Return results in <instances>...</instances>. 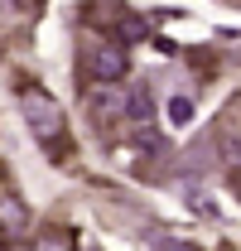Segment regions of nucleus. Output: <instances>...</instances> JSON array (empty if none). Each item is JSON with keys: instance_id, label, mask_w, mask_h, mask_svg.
I'll use <instances>...</instances> for the list:
<instances>
[{"instance_id": "f257e3e1", "label": "nucleus", "mask_w": 241, "mask_h": 251, "mask_svg": "<svg viewBox=\"0 0 241 251\" xmlns=\"http://www.w3.org/2000/svg\"><path fill=\"white\" fill-rule=\"evenodd\" d=\"M20 111H24V126L34 130V140H39L48 155H58V159L72 155V140H68V116H63V106L44 92V87L24 82V92H20Z\"/></svg>"}, {"instance_id": "f03ea898", "label": "nucleus", "mask_w": 241, "mask_h": 251, "mask_svg": "<svg viewBox=\"0 0 241 251\" xmlns=\"http://www.w3.org/2000/svg\"><path fill=\"white\" fill-rule=\"evenodd\" d=\"M87 68H92V77L96 82H120L125 73H130V53H125V44H96L87 53Z\"/></svg>"}, {"instance_id": "7ed1b4c3", "label": "nucleus", "mask_w": 241, "mask_h": 251, "mask_svg": "<svg viewBox=\"0 0 241 251\" xmlns=\"http://www.w3.org/2000/svg\"><path fill=\"white\" fill-rule=\"evenodd\" d=\"M120 106H125V87H116V82H101V87H92V97H87V111L101 126H120Z\"/></svg>"}, {"instance_id": "20e7f679", "label": "nucleus", "mask_w": 241, "mask_h": 251, "mask_svg": "<svg viewBox=\"0 0 241 251\" xmlns=\"http://www.w3.org/2000/svg\"><path fill=\"white\" fill-rule=\"evenodd\" d=\"M29 232V208L20 203V198H0V242L10 247V242H20Z\"/></svg>"}, {"instance_id": "39448f33", "label": "nucleus", "mask_w": 241, "mask_h": 251, "mask_svg": "<svg viewBox=\"0 0 241 251\" xmlns=\"http://www.w3.org/2000/svg\"><path fill=\"white\" fill-rule=\"evenodd\" d=\"M77 242H72V227H48V232H39V242H34V251H72Z\"/></svg>"}, {"instance_id": "423d86ee", "label": "nucleus", "mask_w": 241, "mask_h": 251, "mask_svg": "<svg viewBox=\"0 0 241 251\" xmlns=\"http://www.w3.org/2000/svg\"><path fill=\"white\" fill-rule=\"evenodd\" d=\"M120 39H125V44H140V39H150V25H145L140 15H125V20H120Z\"/></svg>"}, {"instance_id": "0eeeda50", "label": "nucleus", "mask_w": 241, "mask_h": 251, "mask_svg": "<svg viewBox=\"0 0 241 251\" xmlns=\"http://www.w3.org/2000/svg\"><path fill=\"white\" fill-rule=\"evenodd\" d=\"M150 247L154 251H198V247H183V237H169V232H159V227H150Z\"/></svg>"}, {"instance_id": "6e6552de", "label": "nucleus", "mask_w": 241, "mask_h": 251, "mask_svg": "<svg viewBox=\"0 0 241 251\" xmlns=\"http://www.w3.org/2000/svg\"><path fill=\"white\" fill-rule=\"evenodd\" d=\"M188 116H193V101H188V97H174V101H169V121H188Z\"/></svg>"}, {"instance_id": "1a4fd4ad", "label": "nucleus", "mask_w": 241, "mask_h": 251, "mask_svg": "<svg viewBox=\"0 0 241 251\" xmlns=\"http://www.w3.org/2000/svg\"><path fill=\"white\" fill-rule=\"evenodd\" d=\"M10 5H15V10H20V15H34V10H39V5H44V0H10Z\"/></svg>"}]
</instances>
